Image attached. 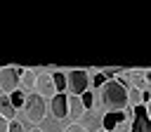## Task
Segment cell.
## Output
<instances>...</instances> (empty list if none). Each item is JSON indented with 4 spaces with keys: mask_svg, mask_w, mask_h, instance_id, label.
<instances>
[{
    "mask_svg": "<svg viewBox=\"0 0 151 132\" xmlns=\"http://www.w3.org/2000/svg\"><path fill=\"white\" fill-rule=\"evenodd\" d=\"M130 97H127V90L123 85H118L116 80H106L104 87H101V106L106 108V113H118L127 106Z\"/></svg>",
    "mask_w": 151,
    "mask_h": 132,
    "instance_id": "6da1fadb",
    "label": "cell"
},
{
    "mask_svg": "<svg viewBox=\"0 0 151 132\" xmlns=\"http://www.w3.org/2000/svg\"><path fill=\"white\" fill-rule=\"evenodd\" d=\"M24 111H26V118H28L33 125H38V123H42V118H45L47 104H45V99H42L40 94L31 92V94L26 97V106H24Z\"/></svg>",
    "mask_w": 151,
    "mask_h": 132,
    "instance_id": "7a4b0ae2",
    "label": "cell"
},
{
    "mask_svg": "<svg viewBox=\"0 0 151 132\" xmlns=\"http://www.w3.org/2000/svg\"><path fill=\"white\" fill-rule=\"evenodd\" d=\"M87 85H90V78H87V71L83 68H73L66 73V90L71 92V97H80L83 92H87Z\"/></svg>",
    "mask_w": 151,
    "mask_h": 132,
    "instance_id": "3957f363",
    "label": "cell"
},
{
    "mask_svg": "<svg viewBox=\"0 0 151 132\" xmlns=\"http://www.w3.org/2000/svg\"><path fill=\"white\" fill-rule=\"evenodd\" d=\"M21 73L24 68H17V66H5L0 68V90L5 94H12L14 90H19L21 85Z\"/></svg>",
    "mask_w": 151,
    "mask_h": 132,
    "instance_id": "277c9868",
    "label": "cell"
},
{
    "mask_svg": "<svg viewBox=\"0 0 151 132\" xmlns=\"http://www.w3.org/2000/svg\"><path fill=\"white\" fill-rule=\"evenodd\" d=\"M35 94H40L42 99H45V97H50V99L57 97L52 75H47V73H38V78H35Z\"/></svg>",
    "mask_w": 151,
    "mask_h": 132,
    "instance_id": "5b68a950",
    "label": "cell"
},
{
    "mask_svg": "<svg viewBox=\"0 0 151 132\" xmlns=\"http://www.w3.org/2000/svg\"><path fill=\"white\" fill-rule=\"evenodd\" d=\"M132 111H134V120H132V130L130 132H151V120L146 116V106L139 104Z\"/></svg>",
    "mask_w": 151,
    "mask_h": 132,
    "instance_id": "8992f818",
    "label": "cell"
},
{
    "mask_svg": "<svg viewBox=\"0 0 151 132\" xmlns=\"http://www.w3.org/2000/svg\"><path fill=\"white\" fill-rule=\"evenodd\" d=\"M50 108H52V116H54L57 120L66 118V116H68V97H66V94H57V97L50 101Z\"/></svg>",
    "mask_w": 151,
    "mask_h": 132,
    "instance_id": "52a82bcc",
    "label": "cell"
},
{
    "mask_svg": "<svg viewBox=\"0 0 151 132\" xmlns=\"http://www.w3.org/2000/svg\"><path fill=\"white\" fill-rule=\"evenodd\" d=\"M0 116L5 118V120H14V116H17V108L12 106V101H9V97L7 94H0Z\"/></svg>",
    "mask_w": 151,
    "mask_h": 132,
    "instance_id": "ba28073f",
    "label": "cell"
},
{
    "mask_svg": "<svg viewBox=\"0 0 151 132\" xmlns=\"http://www.w3.org/2000/svg\"><path fill=\"white\" fill-rule=\"evenodd\" d=\"M83 113H85V106H83L80 97H68V116H73V118H80Z\"/></svg>",
    "mask_w": 151,
    "mask_h": 132,
    "instance_id": "9c48e42d",
    "label": "cell"
},
{
    "mask_svg": "<svg viewBox=\"0 0 151 132\" xmlns=\"http://www.w3.org/2000/svg\"><path fill=\"white\" fill-rule=\"evenodd\" d=\"M35 71L33 68H24V73H21V85L26 87V90H35Z\"/></svg>",
    "mask_w": 151,
    "mask_h": 132,
    "instance_id": "30bf717a",
    "label": "cell"
},
{
    "mask_svg": "<svg viewBox=\"0 0 151 132\" xmlns=\"http://www.w3.org/2000/svg\"><path fill=\"white\" fill-rule=\"evenodd\" d=\"M7 97H9V101H12V106H14V108H24V106H26V97H28V94H26L24 90H14V92H12V94H7Z\"/></svg>",
    "mask_w": 151,
    "mask_h": 132,
    "instance_id": "8fae6325",
    "label": "cell"
},
{
    "mask_svg": "<svg viewBox=\"0 0 151 132\" xmlns=\"http://www.w3.org/2000/svg\"><path fill=\"white\" fill-rule=\"evenodd\" d=\"M52 82H54L57 94H64V90H66V73H61V71L52 73Z\"/></svg>",
    "mask_w": 151,
    "mask_h": 132,
    "instance_id": "7c38bea8",
    "label": "cell"
},
{
    "mask_svg": "<svg viewBox=\"0 0 151 132\" xmlns=\"http://www.w3.org/2000/svg\"><path fill=\"white\" fill-rule=\"evenodd\" d=\"M116 127H118L116 116H113V113H106V116L101 118V130H104V132H116Z\"/></svg>",
    "mask_w": 151,
    "mask_h": 132,
    "instance_id": "4fadbf2b",
    "label": "cell"
},
{
    "mask_svg": "<svg viewBox=\"0 0 151 132\" xmlns=\"http://www.w3.org/2000/svg\"><path fill=\"white\" fill-rule=\"evenodd\" d=\"M130 75H132V80H130V85H134V90H139V92H144V90H146V87H144V85H146V82H144V73H142V71H132Z\"/></svg>",
    "mask_w": 151,
    "mask_h": 132,
    "instance_id": "5bb4252c",
    "label": "cell"
},
{
    "mask_svg": "<svg viewBox=\"0 0 151 132\" xmlns=\"http://www.w3.org/2000/svg\"><path fill=\"white\" fill-rule=\"evenodd\" d=\"M80 101H83L85 111H90V108L94 106V94H92V92H83V94H80Z\"/></svg>",
    "mask_w": 151,
    "mask_h": 132,
    "instance_id": "9a60e30c",
    "label": "cell"
},
{
    "mask_svg": "<svg viewBox=\"0 0 151 132\" xmlns=\"http://www.w3.org/2000/svg\"><path fill=\"white\" fill-rule=\"evenodd\" d=\"M61 132H90L85 125H80V123H71V125H66Z\"/></svg>",
    "mask_w": 151,
    "mask_h": 132,
    "instance_id": "2e32d148",
    "label": "cell"
},
{
    "mask_svg": "<svg viewBox=\"0 0 151 132\" xmlns=\"http://www.w3.org/2000/svg\"><path fill=\"white\" fill-rule=\"evenodd\" d=\"M92 82H94V87H104V82H106V75L99 71V73H94V78H90Z\"/></svg>",
    "mask_w": 151,
    "mask_h": 132,
    "instance_id": "e0dca14e",
    "label": "cell"
},
{
    "mask_svg": "<svg viewBox=\"0 0 151 132\" xmlns=\"http://www.w3.org/2000/svg\"><path fill=\"white\" fill-rule=\"evenodd\" d=\"M9 132H24V125H21V123L14 118V120L9 123Z\"/></svg>",
    "mask_w": 151,
    "mask_h": 132,
    "instance_id": "ac0fdd59",
    "label": "cell"
},
{
    "mask_svg": "<svg viewBox=\"0 0 151 132\" xmlns=\"http://www.w3.org/2000/svg\"><path fill=\"white\" fill-rule=\"evenodd\" d=\"M130 130H132V125H130L127 120H125V123H120V125L116 127V132H130Z\"/></svg>",
    "mask_w": 151,
    "mask_h": 132,
    "instance_id": "d6986e66",
    "label": "cell"
},
{
    "mask_svg": "<svg viewBox=\"0 0 151 132\" xmlns=\"http://www.w3.org/2000/svg\"><path fill=\"white\" fill-rule=\"evenodd\" d=\"M0 132H9V120H5L0 116Z\"/></svg>",
    "mask_w": 151,
    "mask_h": 132,
    "instance_id": "ffe728a7",
    "label": "cell"
},
{
    "mask_svg": "<svg viewBox=\"0 0 151 132\" xmlns=\"http://www.w3.org/2000/svg\"><path fill=\"white\" fill-rule=\"evenodd\" d=\"M149 101H151V92H149V90H144V92H142V104L146 106Z\"/></svg>",
    "mask_w": 151,
    "mask_h": 132,
    "instance_id": "44dd1931",
    "label": "cell"
},
{
    "mask_svg": "<svg viewBox=\"0 0 151 132\" xmlns=\"http://www.w3.org/2000/svg\"><path fill=\"white\" fill-rule=\"evenodd\" d=\"M144 82L151 85V71H144Z\"/></svg>",
    "mask_w": 151,
    "mask_h": 132,
    "instance_id": "7402d4cb",
    "label": "cell"
},
{
    "mask_svg": "<svg viewBox=\"0 0 151 132\" xmlns=\"http://www.w3.org/2000/svg\"><path fill=\"white\" fill-rule=\"evenodd\" d=\"M146 116H149V120H151V101L146 104Z\"/></svg>",
    "mask_w": 151,
    "mask_h": 132,
    "instance_id": "603a6c76",
    "label": "cell"
},
{
    "mask_svg": "<svg viewBox=\"0 0 151 132\" xmlns=\"http://www.w3.org/2000/svg\"><path fill=\"white\" fill-rule=\"evenodd\" d=\"M31 132H42V130H40V127H38V125H35V127H33V130H31Z\"/></svg>",
    "mask_w": 151,
    "mask_h": 132,
    "instance_id": "cb8c5ba5",
    "label": "cell"
},
{
    "mask_svg": "<svg viewBox=\"0 0 151 132\" xmlns=\"http://www.w3.org/2000/svg\"><path fill=\"white\" fill-rule=\"evenodd\" d=\"M99 132H104V130H99Z\"/></svg>",
    "mask_w": 151,
    "mask_h": 132,
    "instance_id": "d4e9b609",
    "label": "cell"
}]
</instances>
